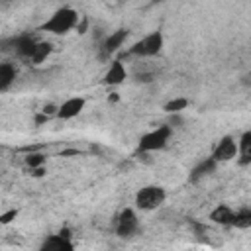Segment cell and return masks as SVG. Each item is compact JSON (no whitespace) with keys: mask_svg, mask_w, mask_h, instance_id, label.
Segmentation results:
<instances>
[{"mask_svg":"<svg viewBox=\"0 0 251 251\" xmlns=\"http://www.w3.org/2000/svg\"><path fill=\"white\" fill-rule=\"evenodd\" d=\"M41 249L43 251H73L75 249V243L71 241V237H65L61 233H55V235H47L41 241Z\"/></svg>","mask_w":251,"mask_h":251,"instance_id":"30bf717a","label":"cell"},{"mask_svg":"<svg viewBox=\"0 0 251 251\" xmlns=\"http://www.w3.org/2000/svg\"><path fill=\"white\" fill-rule=\"evenodd\" d=\"M31 175L37 176V178L43 176V175H45V165H43V167H35V169H31Z\"/></svg>","mask_w":251,"mask_h":251,"instance_id":"cb8c5ba5","label":"cell"},{"mask_svg":"<svg viewBox=\"0 0 251 251\" xmlns=\"http://www.w3.org/2000/svg\"><path fill=\"white\" fill-rule=\"evenodd\" d=\"M137 80L139 82H151L153 80V75H137Z\"/></svg>","mask_w":251,"mask_h":251,"instance_id":"d4e9b609","label":"cell"},{"mask_svg":"<svg viewBox=\"0 0 251 251\" xmlns=\"http://www.w3.org/2000/svg\"><path fill=\"white\" fill-rule=\"evenodd\" d=\"M127 35H129V31L126 27H120V29L112 31L110 35H106L100 45V59H110L116 51H120V47L126 43Z\"/></svg>","mask_w":251,"mask_h":251,"instance_id":"52a82bcc","label":"cell"},{"mask_svg":"<svg viewBox=\"0 0 251 251\" xmlns=\"http://www.w3.org/2000/svg\"><path fill=\"white\" fill-rule=\"evenodd\" d=\"M188 106H190V100H188V98L176 96V98H171V100L163 106V110H165V114H180V112L186 110Z\"/></svg>","mask_w":251,"mask_h":251,"instance_id":"e0dca14e","label":"cell"},{"mask_svg":"<svg viewBox=\"0 0 251 251\" xmlns=\"http://www.w3.org/2000/svg\"><path fill=\"white\" fill-rule=\"evenodd\" d=\"M139 231V218L133 208H124L116 218V235L122 239L133 237Z\"/></svg>","mask_w":251,"mask_h":251,"instance_id":"5b68a950","label":"cell"},{"mask_svg":"<svg viewBox=\"0 0 251 251\" xmlns=\"http://www.w3.org/2000/svg\"><path fill=\"white\" fill-rule=\"evenodd\" d=\"M78 12L71 6H63L59 10H55L51 14V18L47 22L41 24V31H49L53 35H67L69 31H73L76 27V22H78Z\"/></svg>","mask_w":251,"mask_h":251,"instance_id":"6da1fadb","label":"cell"},{"mask_svg":"<svg viewBox=\"0 0 251 251\" xmlns=\"http://www.w3.org/2000/svg\"><path fill=\"white\" fill-rule=\"evenodd\" d=\"M118 100H120V96H118L116 92H112V94L108 96V102H118Z\"/></svg>","mask_w":251,"mask_h":251,"instance_id":"484cf974","label":"cell"},{"mask_svg":"<svg viewBox=\"0 0 251 251\" xmlns=\"http://www.w3.org/2000/svg\"><path fill=\"white\" fill-rule=\"evenodd\" d=\"M41 112H43L45 116H53V114H57V106H55V104H45Z\"/></svg>","mask_w":251,"mask_h":251,"instance_id":"603a6c76","label":"cell"},{"mask_svg":"<svg viewBox=\"0 0 251 251\" xmlns=\"http://www.w3.org/2000/svg\"><path fill=\"white\" fill-rule=\"evenodd\" d=\"M47 163V155L41 153V151H31L27 157H25V165L29 169H35V167H43Z\"/></svg>","mask_w":251,"mask_h":251,"instance_id":"d6986e66","label":"cell"},{"mask_svg":"<svg viewBox=\"0 0 251 251\" xmlns=\"http://www.w3.org/2000/svg\"><path fill=\"white\" fill-rule=\"evenodd\" d=\"M163 45H165V37H163V31L161 29H155L147 35H143L139 41H135L131 47H129V55L133 57H155L163 51Z\"/></svg>","mask_w":251,"mask_h":251,"instance_id":"277c9868","label":"cell"},{"mask_svg":"<svg viewBox=\"0 0 251 251\" xmlns=\"http://www.w3.org/2000/svg\"><path fill=\"white\" fill-rule=\"evenodd\" d=\"M18 214H20V210H18V208H12V210H6V212H2V214H0V224H2V226H6V224H12V222L18 218Z\"/></svg>","mask_w":251,"mask_h":251,"instance_id":"ffe728a7","label":"cell"},{"mask_svg":"<svg viewBox=\"0 0 251 251\" xmlns=\"http://www.w3.org/2000/svg\"><path fill=\"white\" fill-rule=\"evenodd\" d=\"M16 67L12 63H0V92H6L16 80Z\"/></svg>","mask_w":251,"mask_h":251,"instance_id":"4fadbf2b","label":"cell"},{"mask_svg":"<svg viewBox=\"0 0 251 251\" xmlns=\"http://www.w3.org/2000/svg\"><path fill=\"white\" fill-rule=\"evenodd\" d=\"M53 53V45L49 43V41H37V45H35V51L31 53V57H29V61L33 63V65H39V63H43L49 55Z\"/></svg>","mask_w":251,"mask_h":251,"instance_id":"9a60e30c","label":"cell"},{"mask_svg":"<svg viewBox=\"0 0 251 251\" xmlns=\"http://www.w3.org/2000/svg\"><path fill=\"white\" fill-rule=\"evenodd\" d=\"M231 226L237 227V229H247V227H251V208L235 210V212H233Z\"/></svg>","mask_w":251,"mask_h":251,"instance_id":"2e32d148","label":"cell"},{"mask_svg":"<svg viewBox=\"0 0 251 251\" xmlns=\"http://www.w3.org/2000/svg\"><path fill=\"white\" fill-rule=\"evenodd\" d=\"M153 4H159V2H165V0H151Z\"/></svg>","mask_w":251,"mask_h":251,"instance_id":"4316f807","label":"cell"},{"mask_svg":"<svg viewBox=\"0 0 251 251\" xmlns=\"http://www.w3.org/2000/svg\"><path fill=\"white\" fill-rule=\"evenodd\" d=\"M16 51L22 55V57H31V53L35 51V45H37V39H33L31 35H22L16 39Z\"/></svg>","mask_w":251,"mask_h":251,"instance_id":"5bb4252c","label":"cell"},{"mask_svg":"<svg viewBox=\"0 0 251 251\" xmlns=\"http://www.w3.org/2000/svg\"><path fill=\"white\" fill-rule=\"evenodd\" d=\"M216 163H227L233 161L237 157V139L233 135H224L220 137V141L216 143L212 155H210Z\"/></svg>","mask_w":251,"mask_h":251,"instance_id":"8992f818","label":"cell"},{"mask_svg":"<svg viewBox=\"0 0 251 251\" xmlns=\"http://www.w3.org/2000/svg\"><path fill=\"white\" fill-rule=\"evenodd\" d=\"M173 135V127L169 124H163V126H157L153 127L151 131L143 133L139 137V143H137V151L139 153H153V151H161L169 139Z\"/></svg>","mask_w":251,"mask_h":251,"instance_id":"7a4b0ae2","label":"cell"},{"mask_svg":"<svg viewBox=\"0 0 251 251\" xmlns=\"http://www.w3.org/2000/svg\"><path fill=\"white\" fill-rule=\"evenodd\" d=\"M86 27H88V18H86V16H80L78 22H76V27H75V29H76L78 33H84Z\"/></svg>","mask_w":251,"mask_h":251,"instance_id":"44dd1931","label":"cell"},{"mask_svg":"<svg viewBox=\"0 0 251 251\" xmlns=\"http://www.w3.org/2000/svg\"><path fill=\"white\" fill-rule=\"evenodd\" d=\"M126 78H127V71H126L124 63H122V61H112L110 67L106 69L104 76H102V82H104L106 86H118V84H122Z\"/></svg>","mask_w":251,"mask_h":251,"instance_id":"9c48e42d","label":"cell"},{"mask_svg":"<svg viewBox=\"0 0 251 251\" xmlns=\"http://www.w3.org/2000/svg\"><path fill=\"white\" fill-rule=\"evenodd\" d=\"M249 153H251V129H245L237 139V155H249Z\"/></svg>","mask_w":251,"mask_h":251,"instance_id":"ac0fdd59","label":"cell"},{"mask_svg":"<svg viewBox=\"0 0 251 251\" xmlns=\"http://www.w3.org/2000/svg\"><path fill=\"white\" fill-rule=\"evenodd\" d=\"M165 200H167V190L159 184H147L135 192V208L143 212L157 210Z\"/></svg>","mask_w":251,"mask_h":251,"instance_id":"3957f363","label":"cell"},{"mask_svg":"<svg viewBox=\"0 0 251 251\" xmlns=\"http://www.w3.org/2000/svg\"><path fill=\"white\" fill-rule=\"evenodd\" d=\"M233 208L227 206V204H218L212 212H210V220L214 224H220V226H231V220H233Z\"/></svg>","mask_w":251,"mask_h":251,"instance_id":"7c38bea8","label":"cell"},{"mask_svg":"<svg viewBox=\"0 0 251 251\" xmlns=\"http://www.w3.org/2000/svg\"><path fill=\"white\" fill-rule=\"evenodd\" d=\"M171 116V120H169V126L171 127H180V124L184 122L182 118H180V114H169Z\"/></svg>","mask_w":251,"mask_h":251,"instance_id":"7402d4cb","label":"cell"},{"mask_svg":"<svg viewBox=\"0 0 251 251\" xmlns=\"http://www.w3.org/2000/svg\"><path fill=\"white\" fill-rule=\"evenodd\" d=\"M220 163H216L212 157H206V159H202L192 171H190V180L192 182H198V180H202L204 176H210L214 171H216V167H218Z\"/></svg>","mask_w":251,"mask_h":251,"instance_id":"8fae6325","label":"cell"},{"mask_svg":"<svg viewBox=\"0 0 251 251\" xmlns=\"http://www.w3.org/2000/svg\"><path fill=\"white\" fill-rule=\"evenodd\" d=\"M84 106H86V100L82 96H71V98L63 100V104L57 106V114L55 116L59 120H73L84 110Z\"/></svg>","mask_w":251,"mask_h":251,"instance_id":"ba28073f","label":"cell"}]
</instances>
